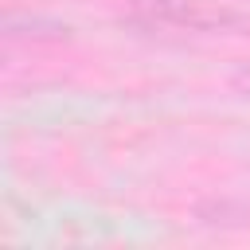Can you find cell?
<instances>
[{
	"mask_svg": "<svg viewBox=\"0 0 250 250\" xmlns=\"http://www.w3.org/2000/svg\"><path fill=\"white\" fill-rule=\"evenodd\" d=\"M141 8L156 23H172V27H188V31H227V27L242 23L238 12L215 8L203 0H141Z\"/></svg>",
	"mask_w": 250,
	"mask_h": 250,
	"instance_id": "obj_1",
	"label": "cell"
},
{
	"mask_svg": "<svg viewBox=\"0 0 250 250\" xmlns=\"http://www.w3.org/2000/svg\"><path fill=\"white\" fill-rule=\"evenodd\" d=\"M195 215H199V223H207V227H238V223H234V219H227V215H246V211L223 199V203H199V211H195Z\"/></svg>",
	"mask_w": 250,
	"mask_h": 250,
	"instance_id": "obj_2",
	"label": "cell"
},
{
	"mask_svg": "<svg viewBox=\"0 0 250 250\" xmlns=\"http://www.w3.org/2000/svg\"><path fill=\"white\" fill-rule=\"evenodd\" d=\"M238 86H242V90H250V70H242V74H238Z\"/></svg>",
	"mask_w": 250,
	"mask_h": 250,
	"instance_id": "obj_3",
	"label": "cell"
}]
</instances>
